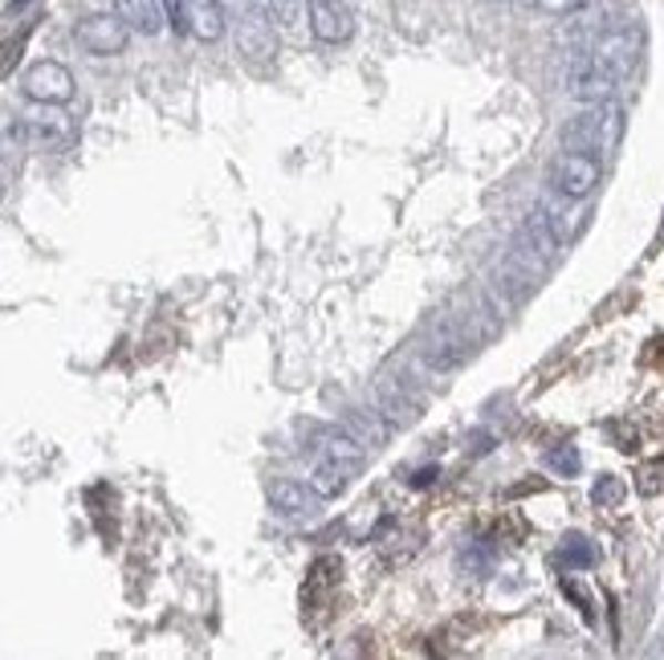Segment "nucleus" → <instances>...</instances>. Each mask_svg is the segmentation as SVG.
<instances>
[{
	"label": "nucleus",
	"instance_id": "obj_1",
	"mask_svg": "<svg viewBox=\"0 0 664 660\" xmlns=\"http://www.w3.org/2000/svg\"><path fill=\"white\" fill-rule=\"evenodd\" d=\"M620 135H624V111L620 102H588L579 114H571L559 131V143L563 151H588V155H612L620 148Z\"/></svg>",
	"mask_w": 664,
	"mask_h": 660
},
{
	"label": "nucleus",
	"instance_id": "obj_2",
	"mask_svg": "<svg viewBox=\"0 0 664 660\" xmlns=\"http://www.w3.org/2000/svg\"><path fill=\"white\" fill-rule=\"evenodd\" d=\"M566 94L571 99H579L583 106L588 102H607L615 99V90H620V78L612 74V70H603L600 62H595V53L583 45V50L571 53V62H566Z\"/></svg>",
	"mask_w": 664,
	"mask_h": 660
},
{
	"label": "nucleus",
	"instance_id": "obj_3",
	"mask_svg": "<svg viewBox=\"0 0 664 660\" xmlns=\"http://www.w3.org/2000/svg\"><path fill=\"white\" fill-rule=\"evenodd\" d=\"M603 180V160L600 155H588V151H563L551 167V184L559 196L571 200H588Z\"/></svg>",
	"mask_w": 664,
	"mask_h": 660
},
{
	"label": "nucleus",
	"instance_id": "obj_4",
	"mask_svg": "<svg viewBox=\"0 0 664 660\" xmlns=\"http://www.w3.org/2000/svg\"><path fill=\"white\" fill-rule=\"evenodd\" d=\"M74 38L94 58H119L126 50V41H131V29L123 26L119 13H90L74 26Z\"/></svg>",
	"mask_w": 664,
	"mask_h": 660
},
{
	"label": "nucleus",
	"instance_id": "obj_5",
	"mask_svg": "<svg viewBox=\"0 0 664 660\" xmlns=\"http://www.w3.org/2000/svg\"><path fill=\"white\" fill-rule=\"evenodd\" d=\"M542 274H546V257L518 241V250H510V257L498 265V286L510 294V302H518V298H527L530 290L539 286Z\"/></svg>",
	"mask_w": 664,
	"mask_h": 660
},
{
	"label": "nucleus",
	"instance_id": "obj_6",
	"mask_svg": "<svg viewBox=\"0 0 664 660\" xmlns=\"http://www.w3.org/2000/svg\"><path fill=\"white\" fill-rule=\"evenodd\" d=\"M21 90H25L29 102H53V106H65L74 99V74L65 70L62 62H33L21 78Z\"/></svg>",
	"mask_w": 664,
	"mask_h": 660
},
{
	"label": "nucleus",
	"instance_id": "obj_7",
	"mask_svg": "<svg viewBox=\"0 0 664 660\" xmlns=\"http://www.w3.org/2000/svg\"><path fill=\"white\" fill-rule=\"evenodd\" d=\"M33 106H38V111L21 114L17 135L29 139V143H38V148H58V143H70V135H74L70 114H62V106H53V102H33Z\"/></svg>",
	"mask_w": 664,
	"mask_h": 660
},
{
	"label": "nucleus",
	"instance_id": "obj_8",
	"mask_svg": "<svg viewBox=\"0 0 664 660\" xmlns=\"http://www.w3.org/2000/svg\"><path fill=\"white\" fill-rule=\"evenodd\" d=\"M588 50L595 53V62H600L603 70H612V74L624 82L640 62V33L636 29H607V33H600V38L591 41Z\"/></svg>",
	"mask_w": 664,
	"mask_h": 660
},
{
	"label": "nucleus",
	"instance_id": "obj_9",
	"mask_svg": "<svg viewBox=\"0 0 664 660\" xmlns=\"http://www.w3.org/2000/svg\"><path fill=\"white\" fill-rule=\"evenodd\" d=\"M318 461L335 465V469L347 477H359L367 465L364 440L355 433H347V428H323V433H318Z\"/></svg>",
	"mask_w": 664,
	"mask_h": 660
},
{
	"label": "nucleus",
	"instance_id": "obj_10",
	"mask_svg": "<svg viewBox=\"0 0 664 660\" xmlns=\"http://www.w3.org/2000/svg\"><path fill=\"white\" fill-rule=\"evenodd\" d=\"M306 21H310L314 41H323V45H343L355 33V17L343 0H310Z\"/></svg>",
	"mask_w": 664,
	"mask_h": 660
},
{
	"label": "nucleus",
	"instance_id": "obj_11",
	"mask_svg": "<svg viewBox=\"0 0 664 660\" xmlns=\"http://www.w3.org/2000/svg\"><path fill=\"white\" fill-rule=\"evenodd\" d=\"M114 13L123 17V26L139 38H155L167 26V9L163 0H114Z\"/></svg>",
	"mask_w": 664,
	"mask_h": 660
},
{
	"label": "nucleus",
	"instance_id": "obj_12",
	"mask_svg": "<svg viewBox=\"0 0 664 660\" xmlns=\"http://www.w3.org/2000/svg\"><path fill=\"white\" fill-rule=\"evenodd\" d=\"M274 21L262 13V4L257 9H249L245 13V21L237 26V50L245 53V58H269L274 53Z\"/></svg>",
	"mask_w": 664,
	"mask_h": 660
},
{
	"label": "nucleus",
	"instance_id": "obj_13",
	"mask_svg": "<svg viewBox=\"0 0 664 660\" xmlns=\"http://www.w3.org/2000/svg\"><path fill=\"white\" fill-rule=\"evenodd\" d=\"M469 351H473V335H461L457 326H445L432 335L428 343V363L437 367V372H452V367H461L469 359Z\"/></svg>",
	"mask_w": 664,
	"mask_h": 660
},
{
	"label": "nucleus",
	"instance_id": "obj_14",
	"mask_svg": "<svg viewBox=\"0 0 664 660\" xmlns=\"http://www.w3.org/2000/svg\"><path fill=\"white\" fill-rule=\"evenodd\" d=\"M184 13H188V33L196 41L225 38V4L221 0H184Z\"/></svg>",
	"mask_w": 664,
	"mask_h": 660
},
{
	"label": "nucleus",
	"instance_id": "obj_15",
	"mask_svg": "<svg viewBox=\"0 0 664 660\" xmlns=\"http://www.w3.org/2000/svg\"><path fill=\"white\" fill-rule=\"evenodd\" d=\"M314 498H318V494H314L310 486H302V481H289V477H277V481H269V506H274L277 514L302 518V514H310Z\"/></svg>",
	"mask_w": 664,
	"mask_h": 660
},
{
	"label": "nucleus",
	"instance_id": "obj_16",
	"mask_svg": "<svg viewBox=\"0 0 664 660\" xmlns=\"http://www.w3.org/2000/svg\"><path fill=\"white\" fill-rule=\"evenodd\" d=\"M522 245H530L534 253H542L546 262H551L554 253L563 250V245H559V237H554V229H551L546 204H539V209H534V212L527 216V225H522Z\"/></svg>",
	"mask_w": 664,
	"mask_h": 660
},
{
	"label": "nucleus",
	"instance_id": "obj_17",
	"mask_svg": "<svg viewBox=\"0 0 664 660\" xmlns=\"http://www.w3.org/2000/svg\"><path fill=\"white\" fill-rule=\"evenodd\" d=\"M546 216H551V229L554 237H559V245H571V241L579 237V229H583V209H579V200L563 196V204H546Z\"/></svg>",
	"mask_w": 664,
	"mask_h": 660
},
{
	"label": "nucleus",
	"instance_id": "obj_18",
	"mask_svg": "<svg viewBox=\"0 0 664 660\" xmlns=\"http://www.w3.org/2000/svg\"><path fill=\"white\" fill-rule=\"evenodd\" d=\"M559 562H563V567H571V571H588V567H595V562H600V550L591 547V538L566 535L563 547H559Z\"/></svg>",
	"mask_w": 664,
	"mask_h": 660
},
{
	"label": "nucleus",
	"instance_id": "obj_19",
	"mask_svg": "<svg viewBox=\"0 0 664 660\" xmlns=\"http://www.w3.org/2000/svg\"><path fill=\"white\" fill-rule=\"evenodd\" d=\"M376 404H379V412L384 416H391L396 424H403V420H416V404L412 399H403L396 387L388 384V379H379V387H376Z\"/></svg>",
	"mask_w": 664,
	"mask_h": 660
},
{
	"label": "nucleus",
	"instance_id": "obj_20",
	"mask_svg": "<svg viewBox=\"0 0 664 660\" xmlns=\"http://www.w3.org/2000/svg\"><path fill=\"white\" fill-rule=\"evenodd\" d=\"M347 481L351 477L339 474L335 465H326V461H314V474H310V489L318 494V498H339L343 489H347Z\"/></svg>",
	"mask_w": 664,
	"mask_h": 660
},
{
	"label": "nucleus",
	"instance_id": "obj_21",
	"mask_svg": "<svg viewBox=\"0 0 664 660\" xmlns=\"http://www.w3.org/2000/svg\"><path fill=\"white\" fill-rule=\"evenodd\" d=\"M542 465H546L554 477H575L579 465H583V457H579L575 445H554V449L542 457Z\"/></svg>",
	"mask_w": 664,
	"mask_h": 660
},
{
	"label": "nucleus",
	"instance_id": "obj_22",
	"mask_svg": "<svg viewBox=\"0 0 664 660\" xmlns=\"http://www.w3.org/2000/svg\"><path fill=\"white\" fill-rule=\"evenodd\" d=\"M624 481H620V477H600V481H595V486H591V501H595V506H600V510H612V506H620V501H624Z\"/></svg>",
	"mask_w": 664,
	"mask_h": 660
},
{
	"label": "nucleus",
	"instance_id": "obj_23",
	"mask_svg": "<svg viewBox=\"0 0 664 660\" xmlns=\"http://www.w3.org/2000/svg\"><path fill=\"white\" fill-rule=\"evenodd\" d=\"M257 4H262V13L282 29H289L298 21V0H257Z\"/></svg>",
	"mask_w": 664,
	"mask_h": 660
},
{
	"label": "nucleus",
	"instance_id": "obj_24",
	"mask_svg": "<svg viewBox=\"0 0 664 660\" xmlns=\"http://www.w3.org/2000/svg\"><path fill=\"white\" fill-rule=\"evenodd\" d=\"M522 4H530L534 13H546V17H571L579 13L588 0H522Z\"/></svg>",
	"mask_w": 664,
	"mask_h": 660
},
{
	"label": "nucleus",
	"instance_id": "obj_25",
	"mask_svg": "<svg viewBox=\"0 0 664 660\" xmlns=\"http://www.w3.org/2000/svg\"><path fill=\"white\" fill-rule=\"evenodd\" d=\"M351 424L359 428V436H364V440H384V436L391 433L388 424L379 420V416H371V412H351Z\"/></svg>",
	"mask_w": 664,
	"mask_h": 660
},
{
	"label": "nucleus",
	"instance_id": "obj_26",
	"mask_svg": "<svg viewBox=\"0 0 664 660\" xmlns=\"http://www.w3.org/2000/svg\"><path fill=\"white\" fill-rule=\"evenodd\" d=\"M21 50H25V33H21V38H9L0 45V78L13 74V65L21 62Z\"/></svg>",
	"mask_w": 664,
	"mask_h": 660
},
{
	"label": "nucleus",
	"instance_id": "obj_27",
	"mask_svg": "<svg viewBox=\"0 0 664 660\" xmlns=\"http://www.w3.org/2000/svg\"><path fill=\"white\" fill-rule=\"evenodd\" d=\"M163 9H167V26L176 29V33H188V13H184V0H163Z\"/></svg>",
	"mask_w": 664,
	"mask_h": 660
},
{
	"label": "nucleus",
	"instance_id": "obj_28",
	"mask_svg": "<svg viewBox=\"0 0 664 660\" xmlns=\"http://www.w3.org/2000/svg\"><path fill=\"white\" fill-rule=\"evenodd\" d=\"M432 477H437V469H432V465H428V469H420V474H416V477H408V481H412V486H428V481H432Z\"/></svg>",
	"mask_w": 664,
	"mask_h": 660
},
{
	"label": "nucleus",
	"instance_id": "obj_29",
	"mask_svg": "<svg viewBox=\"0 0 664 660\" xmlns=\"http://www.w3.org/2000/svg\"><path fill=\"white\" fill-rule=\"evenodd\" d=\"M225 9H245V0H221Z\"/></svg>",
	"mask_w": 664,
	"mask_h": 660
}]
</instances>
